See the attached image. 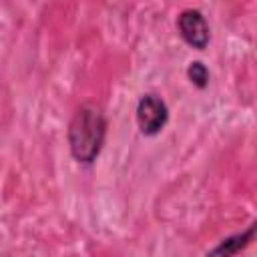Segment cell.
Here are the masks:
<instances>
[{
    "instance_id": "obj_1",
    "label": "cell",
    "mask_w": 257,
    "mask_h": 257,
    "mask_svg": "<svg viewBox=\"0 0 257 257\" xmlns=\"http://www.w3.org/2000/svg\"><path fill=\"white\" fill-rule=\"evenodd\" d=\"M106 116L100 106L86 102L82 104L68 124V149L76 163L92 165L104 145Z\"/></svg>"
},
{
    "instance_id": "obj_3",
    "label": "cell",
    "mask_w": 257,
    "mask_h": 257,
    "mask_svg": "<svg viewBox=\"0 0 257 257\" xmlns=\"http://www.w3.org/2000/svg\"><path fill=\"white\" fill-rule=\"evenodd\" d=\"M177 30L181 38L195 50H205L211 40V30L199 10L187 8L177 16Z\"/></svg>"
},
{
    "instance_id": "obj_2",
    "label": "cell",
    "mask_w": 257,
    "mask_h": 257,
    "mask_svg": "<svg viewBox=\"0 0 257 257\" xmlns=\"http://www.w3.org/2000/svg\"><path fill=\"white\" fill-rule=\"evenodd\" d=\"M169 120V108L159 94L147 92L137 102V124L145 137L159 135Z\"/></svg>"
},
{
    "instance_id": "obj_4",
    "label": "cell",
    "mask_w": 257,
    "mask_h": 257,
    "mask_svg": "<svg viewBox=\"0 0 257 257\" xmlns=\"http://www.w3.org/2000/svg\"><path fill=\"white\" fill-rule=\"evenodd\" d=\"M253 235H255V225H249L245 231L235 233V235L223 239V241H221L217 247H213L209 253H211V255H235V253H239L241 249H245V247L253 241Z\"/></svg>"
},
{
    "instance_id": "obj_5",
    "label": "cell",
    "mask_w": 257,
    "mask_h": 257,
    "mask_svg": "<svg viewBox=\"0 0 257 257\" xmlns=\"http://www.w3.org/2000/svg\"><path fill=\"white\" fill-rule=\"evenodd\" d=\"M187 76H189V80H191L197 88H205V86L209 84V78H211L209 68H207L201 60H195V62H191V64L187 66Z\"/></svg>"
}]
</instances>
